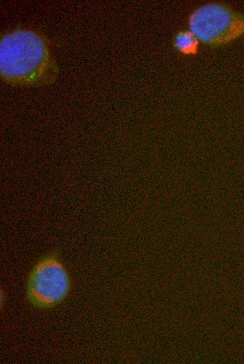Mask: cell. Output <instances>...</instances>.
<instances>
[{"label":"cell","instance_id":"7a4b0ae2","mask_svg":"<svg viewBox=\"0 0 244 364\" xmlns=\"http://www.w3.org/2000/svg\"><path fill=\"white\" fill-rule=\"evenodd\" d=\"M71 288L69 274L55 252L41 257L32 267L27 281L29 302L39 309H50L64 301Z\"/></svg>","mask_w":244,"mask_h":364},{"label":"cell","instance_id":"3957f363","mask_svg":"<svg viewBox=\"0 0 244 364\" xmlns=\"http://www.w3.org/2000/svg\"><path fill=\"white\" fill-rule=\"evenodd\" d=\"M191 31L203 43L218 45L244 32V17L219 4H208L195 10L189 20Z\"/></svg>","mask_w":244,"mask_h":364},{"label":"cell","instance_id":"6da1fadb","mask_svg":"<svg viewBox=\"0 0 244 364\" xmlns=\"http://www.w3.org/2000/svg\"><path fill=\"white\" fill-rule=\"evenodd\" d=\"M1 71L9 81L27 83L41 81L49 69V57L41 36L19 30L1 42Z\"/></svg>","mask_w":244,"mask_h":364},{"label":"cell","instance_id":"277c9868","mask_svg":"<svg viewBox=\"0 0 244 364\" xmlns=\"http://www.w3.org/2000/svg\"><path fill=\"white\" fill-rule=\"evenodd\" d=\"M175 43L181 52L194 53L197 49L198 39L191 31H181L175 37Z\"/></svg>","mask_w":244,"mask_h":364}]
</instances>
